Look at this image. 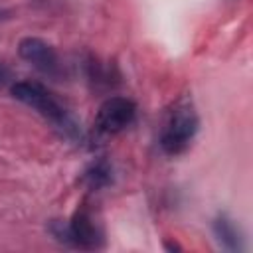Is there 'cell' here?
<instances>
[{
  "label": "cell",
  "mask_w": 253,
  "mask_h": 253,
  "mask_svg": "<svg viewBox=\"0 0 253 253\" xmlns=\"http://www.w3.org/2000/svg\"><path fill=\"white\" fill-rule=\"evenodd\" d=\"M10 93L16 101L34 109L42 119H45L53 128H57L61 136L69 140H81V126L77 125L69 109L45 85L32 79H22L10 85Z\"/></svg>",
  "instance_id": "1"
},
{
  "label": "cell",
  "mask_w": 253,
  "mask_h": 253,
  "mask_svg": "<svg viewBox=\"0 0 253 253\" xmlns=\"http://www.w3.org/2000/svg\"><path fill=\"white\" fill-rule=\"evenodd\" d=\"M198 130H200L198 111H196L192 99L188 95H184L166 113V119H164V125L160 128V136H158L160 150L166 156L184 154L192 146Z\"/></svg>",
  "instance_id": "2"
},
{
  "label": "cell",
  "mask_w": 253,
  "mask_h": 253,
  "mask_svg": "<svg viewBox=\"0 0 253 253\" xmlns=\"http://www.w3.org/2000/svg\"><path fill=\"white\" fill-rule=\"evenodd\" d=\"M47 231L57 243L65 247H73V249L93 251L105 245L103 229L99 227V223L95 221L87 206H79L67 221H61V219L49 221Z\"/></svg>",
  "instance_id": "3"
},
{
  "label": "cell",
  "mask_w": 253,
  "mask_h": 253,
  "mask_svg": "<svg viewBox=\"0 0 253 253\" xmlns=\"http://www.w3.org/2000/svg\"><path fill=\"white\" fill-rule=\"evenodd\" d=\"M136 119V103L128 97L113 95L107 97L93 119V132L99 138L115 136L123 130H126Z\"/></svg>",
  "instance_id": "4"
},
{
  "label": "cell",
  "mask_w": 253,
  "mask_h": 253,
  "mask_svg": "<svg viewBox=\"0 0 253 253\" xmlns=\"http://www.w3.org/2000/svg\"><path fill=\"white\" fill-rule=\"evenodd\" d=\"M18 55L34 65L38 71L45 75H57L59 73V57L51 43H47L42 38L26 36L18 42Z\"/></svg>",
  "instance_id": "5"
},
{
  "label": "cell",
  "mask_w": 253,
  "mask_h": 253,
  "mask_svg": "<svg viewBox=\"0 0 253 253\" xmlns=\"http://www.w3.org/2000/svg\"><path fill=\"white\" fill-rule=\"evenodd\" d=\"M211 231L223 249H227V251H243L245 249L243 233H241L239 225L227 213L215 215V219L211 221Z\"/></svg>",
  "instance_id": "6"
},
{
  "label": "cell",
  "mask_w": 253,
  "mask_h": 253,
  "mask_svg": "<svg viewBox=\"0 0 253 253\" xmlns=\"http://www.w3.org/2000/svg\"><path fill=\"white\" fill-rule=\"evenodd\" d=\"M81 182L87 190H93V192L103 190L109 184H113V166L105 158H99V160L91 162L85 168V172L81 176Z\"/></svg>",
  "instance_id": "7"
},
{
  "label": "cell",
  "mask_w": 253,
  "mask_h": 253,
  "mask_svg": "<svg viewBox=\"0 0 253 253\" xmlns=\"http://www.w3.org/2000/svg\"><path fill=\"white\" fill-rule=\"evenodd\" d=\"M12 81V69L6 61H0V87L8 85Z\"/></svg>",
  "instance_id": "8"
},
{
  "label": "cell",
  "mask_w": 253,
  "mask_h": 253,
  "mask_svg": "<svg viewBox=\"0 0 253 253\" xmlns=\"http://www.w3.org/2000/svg\"><path fill=\"white\" fill-rule=\"evenodd\" d=\"M164 249H166V251H182V247H180L178 243H172V241H166V243H164Z\"/></svg>",
  "instance_id": "9"
},
{
  "label": "cell",
  "mask_w": 253,
  "mask_h": 253,
  "mask_svg": "<svg viewBox=\"0 0 253 253\" xmlns=\"http://www.w3.org/2000/svg\"><path fill=\"white\" fill-rule=\"evenodd\" d=\"M10 16V12L8 10H4V8H0V20H6Z\"/></svg>",
  "instance_id": "10"
}]
</instances>
